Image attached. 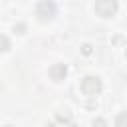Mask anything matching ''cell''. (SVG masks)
I'll list each match as a JSON object with an SVG mask.
<instances>
[{
	"label": "cell",
	"mask_w": 127,
	"mask_h": 127,
	"mask_svg": "<svg viewBox=\"0 0 127 127\" xmlns=\"http://www.w3.org/2000/svg\"><path fill=\"white\" fill-rule=\"evenodd\" d=\"M36 16L42 22H50L56 18V4L52 0H42L36 4Z\"/></svg>",
	"instance_id": "6da1fadb"
},
{
	"label": "cell",
	"mask_w": 127,
	"mask_h": 127,
	"mask_svg": "<svg viewBox=\"0 0 127 127\" xmlns=\"http://www.w3.org/2000/svg\"><path fill=\"white\" fill-rule=\"evenodd\" d=\"M81 91H83L87 97L99 95V91H101V79L95 77V75H85V77L81 79Z\"/></svg>",
	"instance_id": "7a4b0ae2"
},
{
	"label": "cell",
	"mask_w": 127,
	"mask_h": 127,
	"mask_svg": "<svg viewBox=\"0 0 127 127\" xmlns=\"http://www.w3.org/2000/svg\"><path fill=\"white\" fill-rule=\"evenodd\" d=\"M117 0H95V12L101 18H111L117 14Z\"/></svg>",
	"instance_id": "3957f363"
},
{
	"label": "cell",
	"mask_w": 127,
	"mask_h": 127,
	"mask_svg": "<svg viewBox=\"0 0 127 127\" xmlns=\"http://www.w3.org/2000/svg\"><path fill=\"white\" fill-rule=\"evenodd\" d=\"M48 73H50V77H52L54 81H62V79L67 75V65H65V64H52Z\"/></svg>",
	"instance_id": "277c9868"
},
{
	"label": "cell",
	"mask_w": 127,
	"mask_h": 127,
	"mask_svg": "<svg viewBox=\"0 0 127 127\" xmlns=\"http://www.w3.org/2000/svg\"><path fill=\"white\" fill-rule=\"evenodd\" d=\"M115 127H127V111L119 113L117 119H115Z\"/></svg>",
	"instance_id": "5b68a950"
},
{
	"label": "cell",
	"mask_w": 127,
	"mask_h": 127,
	"mask_svg": "<svg viewBox=\"0 0 127 127\" xmlns=\"http://www.w3.org/2000/svg\"><path fill=\"white\" fill-rule=\"evenodd\" d=\"M6 50H10V40L4 34H0V52H6Z\"/></svg>",
	"instance_id": "8992f818"
},
{
	"label": "cell",
	"mask_w": 127,
	"mask_h": 127,
	"mask_svg": "<svg viewBox=\"0 0 127 127\" xmlns=\"http://www.w3.org/2000/svg\"><path fill=\"white\" fill-rule=\"evenodd\" d=\"M48 127H75V125H73V123H69V121H60V119H58V121L50 123Z\"/></svg>",
	"instance_id": "52a82bcc"
},
{
	"label": "cell",
	"mask_w": 127,
	"mask_h": 127,
	"mask_svg": "<svg viewBox=\"0 0 127 127\" xmlns=\"http://www.w3.org/2000/svg\"><path fill=\"white\" fill-rule=\"evenodd\" d=\"M93 127H107V121L103 117H95L93 119Z\"/></svg>",
	"instance_id": "ba28073f"
},
{
	"label": "cell",
	"mask_w": 127,
	"mask_h": 127,
	"mask_svg": "<svg viewBox=\"0 0 127 127\" xmlns=\"http://www.w3.org/2000/svg\"><path fill=\"white\" fill-rule=\"evenodd\" d=\"M14 30H16L18 34H24V30H26V26H24V24H18V26H14Z\"/></svg>",
	"instance_id": "9c48e42d"
},
{
	"label": "cell",
	"mask_w": 127,
	"mask_h": 127,
	"mask_svg": "<svg viewBox=\"0 0 127 127\" xmlns=\"http://www.w3.org/2000/svg\"><path fill=\"white\" fill-rule=\"evenodd\" d=\"M83 54H85V56H89V54H91V46H89V44H85V46H83Z\"/></svg>",
	"instance_id": "30bf717a"
},
{
	"label": "cell",
	"mask_w": 127,
	"mask_h": 127,
	"mask_svg": "<svg viewBox=\"0 0 127 127\" xmlns=\"http://www.w3.org/2000/svg\"><path fill=\"white\" fill-rule=\"evenodd\" d=\"M125 56H127V48H125Z\"/></svg>",
	"instance_id": "8fae6325"
}]
</instances>
